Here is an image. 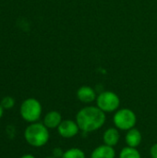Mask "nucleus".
<instances>
[{
	"instance_id": "4",
	"label": "nucleus",
	"mask_w": 157,
	"mask_h": 158,
	"mask_svg": "<svg viewBox=\"0 0 157 158\" xmlns=\"http://www.w3.org/2000/svg\"><path fill=\"white\" fill-rule=\"evenodd\" d=\"M96 106L105 113L115 112L119 108V96L112 91H104L97 95Z\"/></svg>"
},
{
	"instance_id": "19",
	"label": "nucleus",
	"mask_w": 157,
	"mask_h": 158,
	"mask_svg": "<svg viewBox=\"0 0 157 158\" xmlns=\"http://www.w3.org/2000/svg\"><path fill=\"white\" fill-rule=\"evenodd\" d=\"M45 158H56V157H54V156H48V157H45Z\"/></svg>"
},
{
	"instance_id": "17",
	"label": "nucleus",
	"mask_w": 157,
	"mask_h": 158,
	"mask_svg": "<svg viewBox=\"0 0 157 158\" xmlns=\"http://www.w3.org/2000/svg\"><path fill=\"white\" fill-rule=\"evenodd\" d=\"M20 158H35L32 155H24L23 156H21Z\"/></svg>"
},
{
	"instance_id": "9",
	"label": "nucleus",
	"mask_w": 157,
	"mask_h": 158,
	"mask_svg": "<svg viewBox=\"0 0 157 158\" xmlns=\"http://www.w3.org/2000/svg\"><path fill=\"white\" fill-rule=\"evenodd\" d=\"M91 158H116V151L114 147L102 144L93 149Z\"/></svg>"
},
{
	"instance_id": "3",
	"label": "nucleus",
	"mask_w": 157,
	"mask_h": 158,
	"mask_svg": "<svg viewBox=\"0 0 157 158\" xmlns=\"http://www.w3.org/2000/svg\"><path fill=\"white\" fill-rule=\"evenodd\" d=\"M113 122L117 129L119 131H126L135 128L137 123V117L134 111L130 108L118 109L113 117Z\"/></svg>"
},
{
	"instance_id": "13",
	"label": "nucleus",
	"mask_w": 157,
	"mask_h": 158,
	"mask_svg": "<svg viewBox=\"0 0 157 158\" xmlns=\"http://www.w3.org/2000/svg\"><path fill=\"white\" fill-rule=\"evenodd\" d=\"M61 158H86V156L81 149L74 147L65 151Z\"/></svg>"
},
{
	"instance_id": "1",
	"label": "nucleus",
	"mask_w": 157,
	"mask_h": 158,
	"mask_svg": "<svg viewBox=\"0 0 157 158\" xmlns=\"http://www.w3.org/2000/svg\"><path fill=\"white\" fill-rule=\"evenodd\" d=\"M76 122L82 133L89 134L100 130L105 123L106 116L97 106H85L76 115Z\"/></svg>"
},
{
	"instance_id": "8",
	"label": "nucleus",
	"mask_w": 157,
	"mask_h": 158,
	"mask_svg": "<svg viewBox=\"0 0 157 158\" xmlns=\"http://www.w3.org/2000/svg\"><path fill=\"white\" fill-rule=\"evenodd\" d=\"M120 140L119 130L116 127L108 128L105 131L103 134V142L104 144H106L111 147H115Z\"/></svg>"
},
{
	"instance_id": "2",
	"label": "nucleus",
	"mask_w": 157,
	"mask_h": 158,
	"mask_svg": "<svg viewBox=\"0 0 157 158\" xmlns=\"http://www.w3.org/2000/svg\"><path fill=\"white\" fill-rule=\"evenodd\" d=\"M49 131L43 123L33 122L29 125L24 131L26 142L33 147L45 145L49 141Z\"/></svg>"
},
{
	"instance_id": "6",
	"label": "nucleus",
	"mask_w": 157,
	"mask_h": 158,
	"mask_svg": "<svg viewBox=\"0 0 157 158\" xmlns=\"http://www.w3.org/2000/svg\"><path fill=\"white\" fill-rule=\"evenodd\" d=\"M80 128L76 122V120L72 119H64L57 127L58 134L65 139H71L79 134Z\"/></svg>"
},
{
	"instance_id": "12",
	"label": "nucleus",
	"mask_w": 157,
	"mask_h": 158,
	"mask_svg": "<svg viewBox=\"0 0 157 158\" xmlns=\"http://www.w3.org/2000/svg\"><path fill=\"white\" fill-rule=\"evenodd\" d=\"M119 158H142V156L137 148L126 146L120 151Z\"/></svg>"
},
{
	"instance_id": "18",
	"label": "nucleus",
	"mask_w": 157,
	"mask_h": 158,
	"mask_svg": "<svg viewBox=\"0 0 157 158\" xmlns=\"http://www.w3.org/2000/svg\"><path fill=\"white\" fill-rule=\"evenodd\" d=\"M3 113H4V108L2 107V106H1V104H0V118H1L2 116H3Z\"/></svg>"
},
{
	"instance_id": "7",
	"label": "nucleus",
	"mask_w": 157,
	"mask_h": 158,
	"mask_svg": "<svg viewBox=\"0 0 157 158\" xmlns=\"http://www.w3.org/2000/svg\"><path fill=\"white\" fill-rule=\"evenodd\" d=\"M77 98L80 100V102L84 104H90L96 100L97 95L96 92L93 88L84 85L78 89L77 91Z\"/></svg>"
},
{
	"instance_id": "14",
	"label": "nucleus",
	"mask_w": 157,
	"mask_h": 158,
	"mask_svg": "<svg viewBox=\"0 0 157 158\" xmlns=\"http://www.w3.org/2000/svg\"><path fill=\"white\" fill-rule=\"evenodd\" d=\"M15 100L10 96H6L1 101V106L4 109H10L14 106Z\"/></svg>"
},
{
	"instance_id": "15",
	"label": "nucleus",
	"mask_w": 157,
	"mask_h": 158,
	"mask_svg": "<svg viewBox=\"0 0 157 158\" xmlns=\"http://www.w3.org/2000/svg\"><path fill=\"white\" fill-rule=\"evenodd\" d=\"M63 154H64V151L61 148H59V147H56V148H55L52 151V156H54V157L56 158H61L62 156H63Z\"/></svg>"
},
{
	"instance_id": "16",
	"label": "nucleus",
	"mask_w": 157,
	"mask_h": 158,
	"mask_svg": "<svg viewBox=\"0 0 157 158\" xmlns=\"http://www.w3.org/2000/svg\"><path fill=\"white\" fill-rule=\"evenodd\" d=\"M150 156L152 158H157V143L152 145L150 149Z\"/></svg>"
},
{
	"instance_id": "10",
	"label": "nucleus",
	"mask_w": 157,
	"mask_h": 158,
	"mask_svg": "<svg viewBox=\"0 0 157 158\" xmlns=\"http://www.w3.org/2000/svg\"><path fill=\"white\" fill-rule=\"evenodd\" d=\"M142 141H143V136L138 129L132 128L127 131L125 136V142L127 143V146L137 148L141 144Z\"/></svg>"
},
{
	"instance_id": "11",
	"label": "nucleus",
	"mask_w": 157,
	"mask_h": 158,
	"mask_svg": "<svg viewBox=\"0 0 157 158\" xmlns=\"http://www.w3.org/2000/svg\"><path fill=\"white\" fill-rule=\"evenodd\" d=\"M62 120V116L58 111H50L44 116L43 124L47 129H57Z\"/></svg>"
},
{
	"instance_id": "5",
	"label": "nucleus",
	"mask_w": 157,
	"mask_h": 158,
	"mask_svg": "<svg viewBox=\"0 0 157 158\" xmlns=\"http://www.w3.org/2000/svg\"><path fill=\"white\" fill-rule=\"evenodd\" d=\"M20 115L27 122H36L42 115V105L35 98L24 100L20 106Z\"/></svg>"
}]
</instances>
